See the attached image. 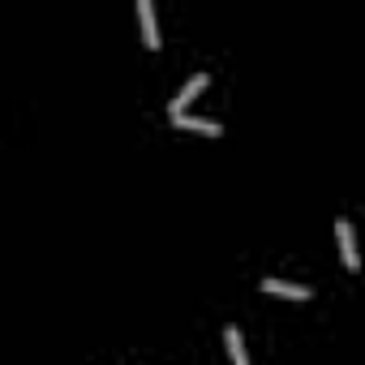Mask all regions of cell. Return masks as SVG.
<instances>
[{
	"mask_svg": "<svg viewBox=\"0 0 365 365\" xmlns=\"http://www.w3.org/2000/svg\"><path fill=\"white\" fill-rule=\"evenodd\" d=\"M335 241H339V254H344V267L348 271H356L361 267V254H356V237H352V224L339 215L335 220Z\"/></svg>",
	"mask_w": 365,
	"mask_h": 365,
	"instance_id": "6da1fadb",
	"label": "cell"
},
{
	"mask_svg": "<svg viewBox=\"0 0 365 365\" xmlns=\"http://www.w3.org/2000/svg\"><path fill=\"white\" fill-rule=\"evenodd\" d=\"M138 22H142V43L159 48V22H155V5H150V0H138Z\"/></svg>",
	"mask_w": 365,
	"mask_h": 365,
	"instance_id": "3957f363",
	"label": "cell"
},
{
	"mask_svg": "<svg viewBox=\"0 0 365 365\" xmlns=\"http://www.w3.org/2000/svg\"><path fill=\"white\" fill-rule=\"evenodd\" d=\"M172 125L176 129H198V133H224V125L220 120H211V116H190V112H180V116H172Z\"/></svg>",
	"mask_w": 365,
	"mask_h": 365,
	"instance_id": "277c9868",
	"label": "cell"
},
{
	"mask_svg": "<svg viewBox=\"0 0 365 365\" xmlns=\"http://www.w3.org/2000/svg\"><path fill=\"white\" fill-rule=\"evenodd\" d=\"M202 86H207V73H194V78H190L185 86H180V91H176V99L168 103V116H180V112H185V108H190V99H194V95H198Z\"/></svg>",
	"mask_w": 365,
	"mask_h": 365,
	"instance_id": "7a4b0ae2",
	"label": "cell"
},
{
	"mask_svg": "<svg viewBox=\"0 0 365 365\" xmlns=\"http://www.w3.org/2000/svg\"><path fill=\"white\" fill-rule=\"evenodd\" d=\"M262 292L292 297V301H305V297H309V288H305V284H288V279H275V275H267V279H262Z\"/></svg>",
	"mask_w": 365,
	"mask_h": 365,
	"instance_id": "5b68a950",
	"label": "cell"
},
{
	"mask_svg": "<svg viewBox=\"0 0 365 365\" xmlns=\"http://www.w3.org/2000/svg\"><path fill=\"white\" fill-rule=\"evenodd\" d=\"M224 344H228V352H232V365H250V352H245V339H241V327H237V322L224 327Z\"/></svg>",
	"mask_w": 365,
	"mask_h": 365,
	"instance_id": "8992f818",
	"label": "cell"
}]
</instances>
